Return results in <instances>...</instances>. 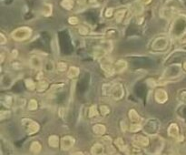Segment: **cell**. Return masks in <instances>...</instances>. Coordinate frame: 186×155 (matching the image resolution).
I'll use <instances>...</instances> for the list:
<instances>
[{"mask_svg": "<svg viewBox=\"0 0 186 155\" xmlns=\"http://www.w3.org/2000/svg\"><path fill=\"white\" fill-rule=\"evenodd\" d=\"M32 35V29L28 27H21L11 33V38L16 41H24L28 39Z\"/></svg>", "mask_w": 186, "mask_h": 155, "instance_id": "obj_1", "label": "cell"}, {"mask_svg": "<svg viewBox=\"0 0 186 155\" xmlns=\"http://www.w3.org/2000/svg\"><path fill=\"white\" fill-rule=\"evenodd\" d=\"M21 125L24 128V130L26 131V132L29 135H33V134L36 133L40 129L39 124L36 122L31 120V119H28V118L23 119L21 121Z\"/></svg>", "mask_w": 186, "mask_h": 155, "instance_id": "obj_2", "label": "cell"}, {"mask_svg": "<svg viewBox=\"0 0 186 155\" xmlns=\"http://www.w3.org/2000/svg\"><path fill=\"white\" fill-rule=\"evenodd\" d=\"M168 38L166 37H159L155 38L152 44V48L155 51H163L168 46Z\"/></svg>", "mask_w": 186, "mask_h": 155, "instance_id": "obj_3", "label": "cell"}, {"mask_svg": "<svg viewBox=\"0 0 186 155\" xmlns=\"http://www.w3.org/2000/svg\"><path fill=\"white\" fill-rule=\"evenodd\" d=\"M124 95V86L119 83L116 82L112 86V90H111V96L114 100H121Z\"/></svg>", "mask_w": 186, "mask_h": 155, "instance_id": "obj_4", "label": "cell"}, {"mask_svg": "<svg viewBox=\"0 0 186 155\" xmlns=\"http://www.w3.org/2000/svg\"><path fill=\"white\" fill-rule=\"evenodd\" d=\"M61 148L63 151H69L70 149H72L75 145L76 140L72 137V136H64L61 139Z\"/></svg>", "mask_w": 186, "mask_h": 155, "instance_id": "obj_5", "label": "cell"}, {"mask_svg": "<svg viewBox=\"0 0 186 155\" xmlns=\"http://www.w3.org/2000/svg\"><path fill=\"white\" fill-rule=\"evenodd\" d=\"M155 100L158 102V103H165L167 100H168V93L166 92V91L163 90V89H159V90H156L155 94Z\"/></svg>", "mask_w": 186, "mask_h": 155, "instance_id": "obj_6", "label": "cell"}, {"mask_svg": "<svg viewBox=\"0 0 186 155\" xmlns=\"http://www.w3.org/2000/svg\"><path fill=\"white\" fill-rule=\"evenodd\" d=\"M101 68L103 69V70L108 74L109 76H112L115 73L114 71V65L112 64V62L108 60H104L101 62Z\"/></svg>", "mask_w": 186, "mask_h": 155, "instance_id": "obj_7", "label": "cell"}, {"mask_svg": "<svg viewBox=\"0 0 186 155\" xmlns=\"http://www.w3.org/2000/svg\"><path fill=\"white\" fill-rule=\"evenodd\" d=\"M149 139L143 135H135L134 137V145L138 147H147L149 145Z\"/></svg>", "mask_w": 186, "mask_h": 155, "instance_id": "obj_8", "label": "cell"}, {"mask_svg": "<svg viewBox=\"0 0 186 155\" xmlns=\"http://www.w3.org/2000/svg\"><path fill=\"white\" fill-rule=\"evenodd\" d=\"M30 67L34 69H40L43 67V61L38 56H32L29 60Z\"/></svg>", "mask_w": 186, "mask_h": 155, "instance_id": "obj_9", "label": "cell"}, {"mask_svg": "<svg viewBox=\"0 0 186 155\" xmlns=\"http://www.w3.org/2000/svg\"><path fill=\"white\" fill-rule=\"evenodd\" d=\"M107 53V50L102 46H95L93 48V57L96 60H103Z\"/></svg>", "mask_w": 186, "mask_h": 155, "instance_id": "obj_10", "label": "cell"}, {"mask_svg": "<svg viewBox=\"0 0 186 155\" xmlns=\"http://www.w3.org/2000/svg\"><path fill=\"white\" fill-rule=\"evenodd\" d=\"M168 135L172 138L178 139V137L180 136V133H179V127L177 124H170V126L168 127Z\"/></svg>", "mask_w": 186, "mask_h": 155, "instance_id": "obj_11", "label": "cell"}, {"mask_svg": "<svg viewBox=\"0 0 186 155\" xmlns=\"http://www.w3.org/2000/svg\"><path fill=\"white\" fill-rule=\"evenodd\" d=\"M114 71L116 73H121L124 70L126 69L127 68V62L123 60H119L114 64Z\"/></svg>", "mask_w": 186, "mask_h": 155, "instance_id": "obj_12", "label": "cell"}, {"mask_svg": "<svg viewBox=\"0 0 186 155\" xmlns=\"http://www.w3.org/2000/svg\"><path fill=\"white\" fill-rule=\"evenodd\" d=\"M128 115H129L130 121H131L133 123H141L142 118H141V116L138 114V112H137L135 109H134V108L130 109Z\"/></svg>", "mask_w": 186, "mask_h": 155, "instance_id": "obj_13", "label": "cell"}, {"mask_svg": "<svg viewBox=\"0 0 186 155\" xmlns=\"http://www.w3.org/2000/svg\"><path fill=\"white\" fill-rule=\"evenodd\" d=\"M105 148L101 143H95L91 148V153L92 155H103L104 154Z\"/></svg>", "mask_w": 186, "mask_h": 155, "instance_id": "obj_14", "label": "cell"}, {"mask_svg": "<svg viewBox=\"0 0 186 155\" xmlns=\"http://www.w3.org/2000/svg\"><path fill=\"white\" fill-rule=\"evenodd\" d=\"M80 74V69L77 67H75V66H72L68 69V71H67V77L71 79L73 78H77Z\"/></svg>", "mask_w": 186, "mask_h": 155, "instance_id": "obj_15", "label": "cell"}, {"mask_svg": "<svg viewBox=\"0 0 186 155\" xmlns=\"http://www.w3.org/2000/svg\"><path fill=\"white\" fill-rule=\"evenodd\" d=\"M93 131L96 135H104L106 131V128L103 124H95L93 126Z\"/></svg>", "mask_w": 186, "mask_h": 155, "instance_id": "obj_16", "label": "cell"}, {"mask_svg": "<svg viewBox=\"0 0 186 155\" xmlns=\"http://www.w3.org/2000/svg\"><path fill=\"white\" fill-rule=\"evenodd\" d=\"M48 86H49V83L47 80H45V79H40L37 84H36V91L38 92H43L45 91H47L48 89Z\"/></svg>", "mask_w": 186, "mask_h": 155, "instance_id": "obj_17", "label": "cell"}, {"mask_svg": "<svg viewBox=\"0 0 186 155\" xmlns=\"http://www.w3.org/2000/svg\"><path fill=\"white\" fill-rule=\"evenodd\" d=\"M59 142H60L59 138H58V136H56V135H51V136H49V138H48V144H49L50 147L57 148V147L59 146Z\"/></svg>", "mask_w": 186, "mask_h": 155, "instance_id": "obj_18", "label": "cell"}, {"mask_svg": "<svg viewBox=\"0 0 186 155\" xmlns=\"http://www.w3.org/2000/svg\"><path fill=\"white\" fill-rule=\"evenodd\" d=\"M114 142H115V145L117 146V148H118L121 152H126V153H127V151H128V147L125 145L124 140L122 139L121 137L117 138V139L115 140Z\"/></svg>", "mask_w": 186, "mask_h": 155, "instance_id": "obj_19", "label": "cell"}, {"mask_svg": "<svg viewBox=\"0 0 186 155\" xmlns=\"http://www.w3.org/2000/svg\"><path fill=\"white\" fill-rule=\"evenodd\" d=\"M126 14V10L125 9H119L117 10L115 13H114V18H115V21L116 22H122L124 20V16Z\"/></svg>", "mask_w": 186, "mask_h": 155, "instance_id": "obj_20", "label": "cell"}, {"mask_svg": "<svg viewBox=\"0 0 186 155\" xmlns=\"http://www.w3.org/2000/svg\"><path fill=\"white\" fill-rule=\"evenodd\" d=\"M53 12V6L51 4H45L42 8V14L45 16H50Z\"/></svg>", "mask_w": 186, "mask_h": 155, "instance_id": "obj_21", "label": "cell"}, {"mask_svg": "<svg viewBox=\"0 0 186 155\" xmlns=\"http://www.w3.org/2000/svg\"><path fill=\"white\" fill-rule=\"evenodd\" d=\"M30 150H31V152L33 153L37 154V153H39L41 152L42 146H41V144L38 141H34V142H32L31 146H30Z\"/></svg>", "mask_w": 186, "mask_h": 155, "instance_id": "obj_22", "label": "cell"}, {"mask_svg": "<svg viewBox=\"0 0 186 155\" xmlns=\"http://www.w3.org/2000/svg\"><path fill=\"white\" fill-rule=\"evenodd\" d=\"M25 84H26V87L28 91H35L36 90V84L35 83V81L32 79V78H27L25 80Z\"/></svg>", "mask_w": 186, "mask_h": 155, "instance_id": "obj_23", "label": "cell"}, {"mask_svg": "<svg viewBox=\"0 0 186 155\" xmlns=\"http://www.w3.org/2000/svg\"><path fill=\"white\" fill-rule=\"evenodd\" d=\"M61 6L63 8L66 10H71L74 7V1L73 0H62Z\"/></svg>", "mask_w": 186, "mask_h": 155, "instance_id": "obj_24", "label": "cell"}, {"mask_svg": "<svg viewBox=\"0 0 186 155\" xmlns=\"http://www.w3.org/2000/svg\"><path fill=\"white\" fill-rule=\"evenodd\" d=\"M127 153L129 155H142V152L140 150V147L134 145L132 148H128Z\"/></svg>", "mask_w": 186, "mask_h": 155, "instance_id": "obj_25", "label": "cell"}, {"mask_svg": "<svg viewBox=\"0 0 186 155\" xmlns=\"http://www.w3.org/2000/svg\"><path fill=\"white\" fill-rule=\"evenodd\" d=\"M44 68L45 69L47 70V72H53L54 69H55V64L52 60H47L45 62V65H44Z\"/></svg>", "mask_w": 186, "mask_h": 155, "instance_id": "obj_26", "label": "cell"}, {"mask_svg": "<svg viewBox=\"0 0 186 155\" xmlns=\"http://www.w3.org/2000/svg\"><path fill=\"white\" fill-rule=\"evenodd\" d=\"M142 125L140 123H132L129 127V131L131 132H138L139 131L142 130Z\"/></svg>", "mask_w": 186, "mask_h": 155, "instance_id": "obj_27", "label": "cell"}, {"mask_svg": "<svg viewBox=\"0 0 186 155\" xmlns=\"http://www.w3.org/2000/svg\"><path fill=\"white\" fill-rule=\"evenodd\" d=\"M3 103H4V105H5L6 107H7V108L11 107L12 104H13V98H12L11 96H9V95H8V96H6V97L4 98Z\"/></svg>", "mask_w": 186, "mask_h": 155, "instance_id": "obj_28", "label": "cell"}, {"mask_svg": "<svg viewBox=\"0 0 186 155\" xmlns=\"http://www.w3.org/2000/svg\"><path fill=\"white\" fill-rule=\"evenodd\" d=\"M111 90H112V86L109 85V84H105L103 86V89H102V92L104 96H109L111 95Z\"/></svg>", "mask_w": 186, "mask_h": 155, "instance_id": "obj_29", "label": "cell"}, {"mask_svg": "<svg viewBox=\"0 0 186 155\" xmlns=\"http://www.w3.org/2000/svg\"><path fill=\"white\" fill-rule=\"evenodd\" d=\"M97 114H98L97 107H96L95 105H93V106H91V107H90V108H89V113H88V116H89L90 118H93V117H95V116H97Z\"/></svg>", "mask_w": 186, "mask_h": 155, "instance_id": "obj_30", "label": "cell"}, {"mask_svg": "<svg viewBox=\"0 0 186 155\" xmlns=\"http://www.w3.org/2000/svg\"><path fill=\"white\" fill-rule=\"evenodd\" d=\"M37 101L35 100H30L28 102V109L29 110H35L37 108Z\"/></svg>", "mask_w": 186, "mask_h": 155, "instance_id": "obj_31", "label": "cell"}, {"mask_svg": "<svg viewBox=\"0 0 186 155\" xmlns=\"http://www.w3.org/2000/svg\"><path fill=\"white\" fill-rule=\"evenodd\" d=\"M78 32H79V34H81L83 36H85V35H87L89 33V29L86 26H80L78 28Z\"/></svg>", "mask_w": 186, "mask_h": 155, "instance_id": "obj_32", "label": "cell"}, {"mask_svg": "<svg viewBox=\"0 0 186 155\" xmlns=\"http://www.w3.org/2000/svg\"><path fill=\"white\" fill-rule=\"evenodd\" d=\"M100 113L103 116H106L110 113V108L105 105H102V106H100Z\"/></svg>", "mask_w": 186, "mask_h": 155, "instance_id": "obj_33", "label": "cell"}, {"mask_svg": "<svg viewBox=\"0 0 186 155\" xmlns=\"http://www.w3.org/2000/svg\"><path fill=\"white\" fill-rule=\"evenodd\" d=\"M9 117H10V111L9 110H1V112H0V120L1 121L7 119Z\"/></svg>", "mask_w": 186, "mask_h": 155, "instance_id": "obj_34", "label": "cell"}, {"mask_svg": "<svg viewBox=\"0 0 186 155\" xmlns=\"http://www.w3.org/2000/svg\"><path fill=\"white\" fill-rule=\"evenodd\" d=\"M57 69L61 72H64L67 69V65L64 62H58L57 63Z\"/></svg>", "mask_w": 186, "mask_h": 155, "instance_id": "obj_35", "label": "cell"}, {"mask_svg": "<svg viewBox=\"0 0 186 155\" xmlns=\"http://www.w3.org/2000/svg\"><path fill=\"white\" fill-rule=\"evenodd\" d=\"M68 22H69L70 25L76 26V25H77L78 24L79 20H78V18L76 16H70V17L68 18Z\"/></svg>", "mask_w": 186, "mask_h": 155, "instance_id": "obj_36", "label": "cell"}, {"mask_svg": "<svg viewBox=\"0 0 186 155\" xmlns=\"http://www.w3.org/2000/svg\"><path fill=\"white\" fill-rule=\"evenodd\" d=\"M147 85L150 86L151 88H155V86L157 85V82L154 78H149V79H147Z\"/></svg>", "mask_w": 186, "mask_h": 155, "instance_id": "obj_37", "label": "cell"}, {"mask_svg": "<svg viewBox=\"0 0 186 155\" xmlns=\"http://www.w3.org/2000/svg\"><path fill=\"white\" fill-rule=\"evenodd\" d=\"M6 42H7V38L5 37V35L3 33H0V44L5 45Z\"/></svg>", "mask_w": 186, "mask_h": 155, "instance_id": "obj_38", "label": "cell"}, {"mask_svg": "<svg viewBox=\"0 0 186 155\" xmlns=\"http://www.w3.org/2000/svg\"><path fill=\"white\" fill-rule=\"evenodd\" d=\"M179 98H180V100H181L182 102L186 103V91H182V92L180 93Z\"/></svg>", "mask_w": 186, "mask_h": 155, "instance_id": "obj_39", "label": "cell"}, {"mask_svg": "<svg viewBox=\"0 0 186 155\" xmlns=\"http://www.w3.org/2000/svg\"><path fill=\"white\" fill-rule=\"evenodd\" d=\"M64 87V84H56V85H53L51 87V91H57L58 89H61Z\"/></svg>", "mask_w": 186, "mask_h": 155, "instance_id": "obj_40", "label": "cell"}, {"mask_svg": "<svg viewBox=\"0 0 186 155\" xmlns=\"http://www.w3.org/2000/svg\"><path fill=\"white\" fill-rule=\"evenodd\" d=\"M113 13H114V9L110 7V8H107V9L105 10V16L106 17H111V16H113Z\"/></svg>", "mask_w": 186, "mask_h": 155, "instance_id": "obj_41", "label": "cell"}, {"mask_svg": "<svg viewBox=\"0 0 186 155\" xmlns=\"http://www.w3.org/2000/svg\"><path fill=\"white\" fill-rule=\"evenodd\" d=\"M12 68L15 69H19L22 68V65H21V63H19V62H17L15 60V62L12 63Z\"/></svg>", "mask_w": 186, "mask_h": 155, "instance_id": "obj_42", "label": "cell"}, {"mask_svg": "<svg viewBox=\"0 0 186 155\" xmlns=\"http://www.w3.org/2000/svg\"><path fill=\"white\" fill-rule=\"evenodd\" d=\"M17 55H18V51H17L16 49H14V50L12 51V53H11V57H12V59H16Z\"/></svg>", "mask_w": 186, "mask_h": 155, "instance_id": "obj_43", "label": "cell"}, {"mask_svg": "<svg viewBox=\"0 0 186 155\" xmlns=\"http://www.w3.org/2000/svg\"><path fill=\"white\" fill-rule=\"evenodd\" d=\"M121 128H122V131H126L127 125H126V122H121Z\"/></svg>", "mask_w": 186, "mask_h": 155, "instance_id": "obj_44", "label": "cell"}, {"mask_svg": "<svg viewBox=\"0 0 186 155\" xmlns=\"http://www.w3.org/2000/svg\"><path fill=\"white\" fill-rule=\"evenodd\" d=\"M140 2L143 5H148V4H150L152 2V0H140Z\"/></svg>", "mask_w": 186, "mask_h": 155, "instance_id": "obj_45", "label": "cell"}, {"mask_svg": "<svg viewBox=\"0 0 186 155\" xmlns=\"http://www.w3.org/2000/svg\"><path fill=\"white\" fill-rule=\"evenodd\" d=\"M71 155H84V153H83L82 152H76V153H72Z\"/></svg>", "mask_w": 186, "mask_h": 155, "instance_id": "obj_46", "label": "cell"}, {"mask_svg": "<svg viewBox=\"0 0 186 155\" xmlns=\"http://www.w3.org/2000/svg\"><path fill=\"white\" fill-rule=\"evenodd\" d=\"M4 59H5V56H4V54H3V53H1V63H3V62H4Z\"/></svg>", "mask_w": 186, "mask_h": 155, "instance_id": "obj_47", "label": "cell"}, {"mask_svg": "<svg viewBox=\"0 0 186 155\" xmlns=\"http://www.w3.org/2000/svg\"><path fill=\"white\" fill-rule=\"evenodd\" d=\"M85 1H86V0H78V3H79V4H80V3L82 4V3H85Z\"/></svg>", "mask_w": 186, "mask_h": 155, "instance_id": "obj_48", "label": "cell"}, {"mask_svg": "<svg viewBox=\"0 0 186 155\" xmlns=\"http://www.w3.org/2000/svg\"><path fill=\"white\" fill-rule=\"evenodd\" d=\"M183 68H184V69L186 70V61L184 63V66H183Z\"/></svg>", "mask_w": 186, "mask_h": 155, "instance_id": "obj_49", "label": "cell"}, {"mask_svg": "<svg viewBox=\"0 0 186 155\" xmlns=\"http://www.w3.org/2000/svg\"><path fill=\"white\" fill-rule=\"evenodd\" d=\"M103 155H106V154H103Z\"/></svg>", "mask_w": 186, "mask_h": 155, "instance_id": "obj_50", "label": "cell"}]
</instances>
